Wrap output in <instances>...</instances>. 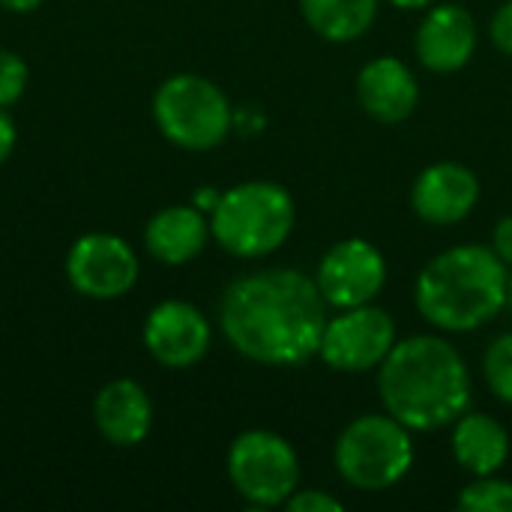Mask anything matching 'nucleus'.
<instances>
[{
  "label": "nucleus",
  "instance_id": "f257e3e1",
  "mask_svg": "<svg viewBox=\"0 0 512 512\" xmlns=\"http://www.w3.org/2000/svg\"><path fill=\"white\" fill-rule=\"evenodd\" d=\"M228 345L261 366H303L318 357L327 300L300 270H261L234 279L219 303Z\"/></svg>",
  "mask_w": 512,
  "mask_h": 512
},
{
  "label": "nucleus",
  "instance_id": "f03ea898",
  "mask_svg": "<svg viewBox=\"0 0 512 512\" xmlns=\"http://www.w3.org/2000/svg\"><path fill=\"white\" fill-rule=\"evenodd\" d=\"M378 393L384 411L411 432H438L468 411L471 375L447 339L411 336L378 366Z\"/></svg>",
  "mask_w": 512,
  "mask_h": 512
},
{
  "label": "nucleus",
  "instance_id": "7ed1b4c3",
  "mask_svg": "<svg viewBox=\"0 0 512 512\" xmlns=\"http://www.w3.org/2000/svg\"><path fill=\"white\" fill-rule=\"evenodd\" d=\"M510 267L495 249L462 243L435 255L417 276V312L444 333H471L507 309Z\"/></svg>",
  "mask_w": 512,
  "mask_h": 512
},
{
  "label": "nucleus",
  "instance_id": "20e7f679",
  "mask_svg": "<svg viewBox=\"0 0 512 512\" xmlns=\"http://www.w3.org/2000/svg\"><path fill=\"white\" fill-rule=\"evenodd\" d=\"M294 222L297 207L285 186L249 180L219 195L210 213V234L234 258H264L291 237Z\"/></svg>",
  "mask_w": 512,
  "mask_h": 512
},
{
  "label": "nucleus",
  "instance_id": "39448f33",
  "mask_svg": "<svg viewBox=\"0 0 512 512\" xmlns=\"http://www.w3.org/2000/svg\"><path fill=\"white\" fill-rule=\"evenodd\" d=\"M333 462L339 477L360 492L393 489L414 465L411 429L390 414H363L339 435Z\"/></svg>",
  "mask_w": 512,
  "mask_h": 512
},
{
  "label": "nucleus",
  "instance_id": "423d86ee",
  "mask_svg": "<svg viewBox=\"0 0 512 512\" xmlns=\"http://www.w3.org/2000/svg\"><path fill=\"white\" fill-rule=\"evenodd\" d=\"M153 120L174 147L204 153L228 138L234 111L219 84L204 75L180 72L159 84L153 96Z\"/></svg>",
  "mask_w": 512,
  "mask_h": 512
},
{
  "label": "nucleus",
  "instance_id": "0eeeda50",
  "mask_svg": "<svg viewBox=\"0 0 512 512\" xmlns=\"http://www.w3.org/2000/svg\"><path fill=\"white\" fill-rule=\"evenodd\" d=\"M228 480L252 507H282L300 489L297 450L276 432L249 429L228 450Z\"/></svg>",
  "mask_w": 512,
  "mask_h": 512
},
{
  "label": "nucleus",
  "instance_id": "6e6552de",
  "mask_svg": "<svg viewBox=\"0 0 512 512\" xmlns=\"http://www.w3.org/2000/svg\"><path fill=\"white\" fill-rule=\"evenodd\" d=\"M396 345V324L390 312L375 303L339 309L336 318H327L318 357L345 375H360L378 369Z\"/></svg>",
  "mask_w": 512,
  "mask_h": 512
},
{
  "label": "nucleus",
  "instance_id": "1a4fd4ad",
  "mask_svg": "<svg viewBox=\"0 0 512 512\" xmlns=\"http://www.w3.org/2000/svg\"><path fill=\"white\" fill-rule=\"evenodd\" d=\"M138 255L117 234H84L66 255L69 285L90 300H117L138 282Z\"/></svg>",
  "mask_w": 512,
  "mask_h": 512
},
{
  "label": "nucleus",
  "instance_id": "9d476101",
  "mask_svg": "<svg viewBox=\"0 0 512 512\" xmlns=\"http://www.w3.org/2000/svg\"><path fill=\"white\" fill-rule=\"evenodd\" d=\"M315 282L333 309H354L375 303L387 282V261L381 249L363 237H348L330 246L318 264Z\"/></svg>",
  "mask_w": 512,
  "mask_h": 512
},
{
  "label": "nucleus",
  "instance_id": "9b49d317",
  "mask_svg": "<svg viewBox=\"0 0 512 512\" xmlns=\"http://www.w3.org/2000/svg\"><path fill=\"white\" fill-rule=\"evenodd\" d=\"M144 348L165 369H189L210 351V321L186 300H165L144 321Z\"/></svg>",
  "mask_w": 512,
  "mask_h": 512
},
{
  "label": "nucleus",
  "instance_id": "f8f14e48",
  "mask_svg": "<svg viewBox=\"0 0 512 512\" xmlns=\"http://www.w3.org/2000/svg\"><path fill=\"white\" fill-rule=\"evenodd\" d=\"M417 60L438 75L459 72L477 51V21L456 3H432L414 36Z\"/></svg>",
  "mask_w": 512,
  "mask_h": 512
},
{
  "label": "nucleus",
  "instance_id": "ddd939ff",
  "mask_svg": "<svg viewBox=\"0 0 512 512\" xmlns=\"http://www.w3.org/2000/svg\"><path fill=\"white\" fill-rule=\"evenodd\" d=\"M480 180L462 162H435L420 171L411 207L426 225H456L477 207Z\"/></svg>",
  "mask_w": 512,
  "mask_h": 512
},
{
  "label": "nucleus",
  "instance_id": "4468645a",
  "mask_svg": "<svg viewBox=\"0 0 512 512\" xmlns=\"http://www.w3.org/2000/svg\"><path fill=\"white\" fill-rule=\"evenodd\" d=\"M360 108L378 123H402L417 111L420 84L396 57H375L357 75Z\"/></svg>",
  "mask_w": 512,
  "mask_h": 512
},
{
  "label": "nucleus",
  "instance_id": "2eb2a0df",
  "mask_svg": "<svg viewBox=\"0 0 512 512\" xmlns=\"http://www.w3.org/2000/svg\"><path fill=\"white\" fill-rule=\"evenodd\" d=\"M93 423L99 435L114 447H135L150 435L153 402L147 390L132 378L108 381L93 402Z\"/></svg>",
  "mask_w": 512,
  "mask_h": 512
},
{
  "label": "nucleus",
  "instance_id": "dca6fc26",
  "mask_svg": "<svg viewBox=\"0 0 512 512\" xmlns=\"http://www.w3.org/2000/svg\"><path fill=\"white\" fill-rule=\"evenodd\" d=\"M210 240V219L189 204H174L159 210L144 231L147 252L162 264H186L204 252Z\"/></svg>",
  "mask_w": 512,
  "mask_h": 512
},
{
  "label": "nucleus",
  "instance_id": "f3484780",
  "mask_svg": "<svg viewBox=\"0 0 512 512\" xmlns=\"http://www.w3.org/2000/svg\"><path fill=\"white\" fill-rule=\"evenodd\" d=\"M453 456L471 477L498 474L510 459V435L489 414H462L453 423Z\"/></svg>",
  "mask_w": 512,
  "mask_h": 512
},
{
  "label": "nucleus",
  "instance_id": "a211bd4d",
  "mask_svg": "<svg viewBox=\"0 0 512 512\" xmlns=\"http://www.w3.org/2000/svg\"><path fill=\"white\" fill-rule=\"evenodd\" d=\"M381 0H300L306 24L327 42L360 39L378 15Z\"/></svg>",
  "mask_w": 512,
  "mask_h": 512
},
{
  "label": "nucleus",
  "instance_id": "6ab92c4d",
  "mask_svg": "<svg viewBox=\"0 0 512 512\" xmlns=\"http://www.w3.org/2000/svg\"><path fill=\"white\" fill-rule=\"evenodd\" d=\"M456 507L471 512H512V483L498 480L495 474L474 477V483L459 492Z\"/></svg>",
  "mask_w": 512,
  "mask_h": 512
},
{
  "label": "nucleus",
  "instance_id": "aec40b11",
  "mask_svg": "<svg viewBox=\"0 0 512 512\" xmlns=\"http://www.w3.org/2000/svg\"><path fill=\"white\" fill-rule=\"evenodd\" d=\"M483 372H486V381H489V390L501 399L512 405V333L498 336L486 357H483Z\"/></svg>",
  "mask_w": 512,
  "mask_h": 512
},
{
  "label": "nucleus",
  "instance_id": "412c9836",
  "mask_svg": "<svg viewBox=\"0 0 512 512\" xmlns=\"http://www.w3.org/2000/svg\"><path fill=\"white\" fill-rule=\"evenodd\" d=\"M27 90V63L9 51V48H0V108H9L15 105Z\"/></svg>",
  "mask_w": 512,
  "mask_h": 512
},
{
  "label": "nucleus",
  "instance_id": "4be33fe9",
  "mask_svg": "<svg viewBox=\"0 0 512 512\" xmlns=\"http://www.w3.org/2000/svg\"><path fill=\"white\" fill-rule=\"evenodd\" d=\"M285 507H288L291 512H339L342 510V504H339L333 495H327V492H315V489L294 492V495L285 501Z\"/></svg>",
  "mask_w": 512,
  "mask_h": 512
},
{
  "label": "nucleus",
  "instance_id": "5701e85b",
  "mask_svg": "<svg viewBox=\"0 0 512 512\" xmlns=\"http://www.w3.org/2000/svg\"><path fill=\"white\" fill-rule=\"evenodd\" d=\"M489 33H492L495 48H498L501 54L512 57V0H507V3H501V6H498V12L492 15V27H489Z\"/></svg>",
  "mask_w": 512,
  "mask_h": 512
},
{
  "label": "nucleus",
  "instance_id": "b1692460",
  "mask_svg": "<svg viewBox=\"0 0 512 512\" xmlns=\"http://www.w3.org/2000/svg\"><path fill=\"white\" fill-rule=\"evenodd\" d=\"M492 249L495 255L507 264L512 270V216H504L498 225H495V234H492Z\"/></svg>",
  "mask_w": 512,
  "mask_h": 512
},
{
  "label": "nucleus",
  "instance_id": "393cba45",
  "mask_svg": "<svg viewBox=\"0 0 512 512\" xmlns=\"http://www.w3.org/2000/svg\"><path fill=\"white\" fill-rule=\"evenodd\" d=\"M15 141H18V132H15V123L12 117L6 114V108H0V165L12 156L15 150Z\"/></svg>",
  "mask_w": 512,
  "mask_h": 512
},
{
  "label": "nucleus",
  "instance_id": "a878e982",
  "mask_svg": "<svg viewBox=\"0 0 512 512\" xmlns=\"http://www.w3.org/2000/svg\"><path fill=\"white\" fill-rule=\"evenodd\" d=\"M0 6L6 9V12H33V9H39L42 6V0H0Z\"/></svg>",
  "mask_w": 512,
  "mask_h": 512
},
{
  "label": "nucleus",
  "instance_id": "bb28decb",
  "mask_svg": "<svg viewBox=\"0 0 512 512\" xmlns=\"http://www.w3.org/2000/svg\"><path fill=\"white\" fill-rule=\"evenodd\" d=\"M216 201H219V192H213V189H204V192L195 195V207H198L201 213H213Z\"/></svg>",
  "mask_w": 512,
  "mask_h": 512
},
{
  "label": "nucleus",
  "instance_id": "cd10ccee",
  "mask_svg": "<svg viewBox=\"0 0 512 512\" xmlns=\"http://www.w3.org/2000/svg\"><path fill=\"white\" fill-rule=\"evenodd\" d=\"M393 6H399V9H429L435 0H390Z\"/></svg>",
  "mask_w": 512,
  "mask_h": 512
},
{
  "label": "nucleus",
  "instance_id": "c85d7f7f",
  "mask_svg": "<svg viewBox=\"0 0 512 512\" xmlns=\"http://www.w3.org/2000/svg\"><path fill=\"white\" fill-rule=\"evenodd\" d=\"M507 309L512 312V273H510V282H507Z\"/></svg>",
  "mask_w": 512,
  "mask_h": 512
}]
</instances>
